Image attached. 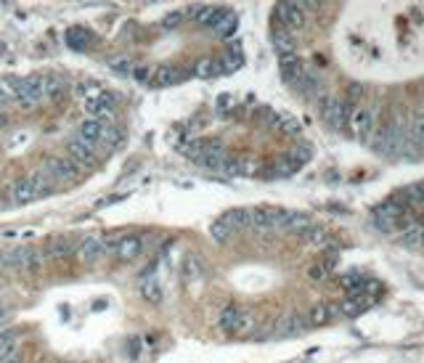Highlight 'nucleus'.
I'll return each instance as SVG.
<instances>
[{
    "instance_id": "nucleus-9",
    "label": "nucleus",
    "mask_w": 424,
    "mask_h": 363,
    "mask_svg": "<svg viewBox=\"0 0 424 363\" xmlns=\"http://www.w3.org/2000/svg\"><path fill=\"white\" fill-rule=\"evenodd\" d=\"M77 255H80V260H82L85 265H98L104 258H109L104 239H96V236L82 239V242H80V247H77Z\"/></svg>"
},
{
    "instance_id": "nucleus-35",
    "label": "nucleus",
    "mask_w": 424,
    "mask_h": 363,
    "mask_svg": "<svg viewBox=\"0 0 424 363\" xmlns=\"http://www.w3.org/2000/svg\"><path fill=\"white\" fill-rule=\"evenodd\" d=\"M210 233H212V239H215V242H228V236H231L233 231H231L223 220H215V223L210 226Z\"/></svg>"
},
{
    "instance_id": "nucleus-15",
    "label": "nucleus",
    "mask_w": 424,
    "mask_h": 363,
    "mask_svg": "<svg viewBox=\"0 0 424 363\" xmlns=\"http://www.w3.org/2000/svg\"><path fill=\"white\" fill-rule=\"evenodd\" d=\"M371 305H374V300L369 294H348L337 308H339V316H361Z\"/></svg>"
},
{
    "instance_id": "nucleus-3",
    "label": "nucleus",
    "mask_w": 424,
    "mask_h": 363,
    "mask_svg": "<svg viewBox=\"0 0 424 363\" xmlns=\"http://www.w3.org/2000/svg\"><path fill=\"white\" fill-rule=\"evenodd\" d=\"M46 93H48L46 77L35 75V77H27V80H19V82H16L14 98L21 106H35L46 98Z\"/></svg>"
},
{
    "instance_id": "nucleus-28",
    "label": "nucleus",
    "mask_w": 424,
    "mask_h": 363,
    "mask_svg": "<svg viewBox=\"0 0 424 363\" xmlns=\"http://www.w3.org/2000/svg\"><path fill=\"white\" fill-rule=\"evenodd\" d=\"M273 48L279 51V56L294 53V37H292L287 30H276L273 32Z\"/></svg>"
},
{
    "instance_id": "nucleus-2",
    "label": "nucleus",
    "mask_w": 424,
    "mask_h": 363,
    "mask_svg": "<svg viewBox=\"0 0 424 363\" xmlns=\"http://www.w3.org/2000/svg\"><path fill=\"white\" fill-rule=\"evenodd\" d=\"M308 159H310V149L300 146V149H294V152L281 154L265 175H268V178H289V175H294V172H297Z\"/></svg>"
},
{
    "instance_id": "nucleus-11",
    "label": "nucleus",
    "mask_w": 424,
    "mask_h": 363,
    "mask_svg": "<svg viewBox=\"0 0 424 363\" xmlns=\"http://www.w3.org/2000/svg\"><path fill=\"white\" fill-rule=\"evenodd\" d=\"M85 114H88V120H112V114H114V98H109V96H96L91 101H85Z\"/></svg>"
},
{
    "instance_id": "nucleus-6",
    "label": "nucleus",
    "mask_w": 424,
    "mask_h": 363,
    "mask_svg": "<svg viewBox=\"0 0 424 363\" xmlns=\"http://www.w3.org/2000/svg\"><path fill=\"white\" fill-rule=\"evenodd\" d=\"M279 67H281V77H284V82L292 85V88H300L305 72H308L303 59H300L297 53H287V56H279Z\"/></svg>"
},
{
    "instance_id": "nucleus-32",
    "label": "nucleus",
    "mask_w": 424,
    "mask_h": 363,
    "mask_svg": "<svg viewBox=\"0 0 424 363\" xmlns=\"http://www.w3.org/2000/svg\"><path fill=\"white\" fill-rule=\"evenodd\" d=\"M75 252V244H69L67 239H56L48 247V258H64V255H72Z\"/></svg>"
},
{
    "instance_id": "nucleus-19",
    "label": "nucleus",
    "mask_w": 424,
    "mask_h": 363,
    "mask_svg": "<svg viewBox=\"0 0 424 363\" xmlns=\"http://www.w3.org/2000/svg\"><path fill=\"white\" fill-rule=\"evenodd\" d=\"M226 14V8H220V6H194L191 8V16L197 19L199 24H204V27H215L218 24V19Z\"/></svg>"
},
{
    "instance_id": "nucleus-44",
    "label": "nucleus",
    "mask_w": 424,
    "mask_h": 363,
    "mask_svg": "<svg viewBox=\"0 0 424 363\" xmlns=\"http://www.w3.org/2000/svg\"><path fill=\"white\" fill-rule=\"evenodd\" d=\"M422 149H424V136H422Z\"/></svg>"
},
{
    "instance_id": "nucleus-25",
    "label": "nucleus",
    "mask_w": 424,
    "mask_h": 363,
    "mask_svg": "<svg viewBox=\"0 0 424 363\" xmlns=\"http://www.w3.org/2000/svg\"><path fill=\"white\" fill-rule=\"evenodd\" d=\"M223 223H226L231 231H236V228H249V210H244V207H236V210H228L223 218H220Z\"/></svg>"
},
{
    "instance_id": "nucleus-12",
    "label": "nucleus",
    "mask_w": 424,
    "mask_h": 363,
    "mask_svg": "<svg viewBox=\"0 0 424 363\" xmlns=\"http://www.w3.org/2000/svg\"><path fill=\"white\" fill-rule=\"evenodd\" d=\"M106 133H109V127H106L104 122L82 120L80 122V130H77V138L85 141V143H91V146H96V143H104Z\"/></svg>"
},
{
    "instance_id": "nucleus-27",
    "label": "nucleus",
    "mask_w": 424,
    "mask_h": 363,
    "mask_svg": "<svg viewBox=\"0 0 424 363\" xmlns=\"http://www.w3.org/2000/svg\"><path fill=\"white\" fill-rule=\"evenodd\" d=\"M141 297L146 300V303H152V305H159L162 303V284L157 281V278H146L143 284H141Z\"/></svg>"
},
{
    "instance_id": "nucleus-1",
    "label": "nucleus",
    "mask_w": 424,
    "mask_h": 363,
    "mask_svg": "<svg viewBox=\"0 0 424 363\" xmlns=\"http://www.w3.org/2000/svg\"><path fill=\"white\" fill-rule=\"evenodd\" d=\"M355 106L348 104V98H337V96H324L321 98V112H324V120L329 127L334 130H342L350 122V114H353Z\"/></svg>"
},
{
    "instance_id": "nucleus-14",
    "label": "nucleus",
    "mask_w": 424,
    "mask_h": 363,
    "mask_svg": "<svg viewBox=\"0 0 424 363\" xmlns=\"http://www.w3.org/2000/svg\"><path fill=\"white\" fill-rule=\"evenodd\" d=\"M143 252V239L141 236H122L117 239V249H114V258L122 263H133Z\"/></svg>"
},
{
    "instance_id": "nucleus-33",
    "label": "nucleus",
    "mask_w": 424,
    "mask_h": 363,
    "mask_svg": "<svg viewBox=\"0 0 424 363\" xmlns=\"http://www.w3.org/2000/svg\"><path fill=\"white\" fill-rule=\"evenodd\" d=\"M16 348V334L14 332H0V361L6 358V355H11Z\"/></svg>"
},
{
    "instance_id": "nucleus-10",
    "label": "nucleus",
    "mask_w": 424,
    "mask_h": 363,
    "mask_svg": "<svg viewBox=\"0 0 424 363\" xmlns=\"http://www.w3.org/2000/svg\"><path fill=\"white\" fill-rule=\"evenodd\" d=\"M67 157H69L72 165H80V167H91L93 162H96L93 146L91 143H85V141H80V138H72V141L67 143Z\"/></svg>"
},
{
    "instance_id": "nucleus-29",
    "label": "nucleus",
    "mask_w": 424,
    "mask_h": 363,
    "mask_svg": "<svg viewBox=\"0 0 424 363\" xmlns=\"http://www.w3.org/2000/svg\"><path fill=\"white\" fill-rule=\"evenodd\" d=\"M183 281H197L202 276V263H199L197 255H186L183 258Z\"/></svg>"
},
{
    "instance_id": "nucleus-20",
    "label": "nucleus",
    "mask_w": 424,
    "mask_h": 363,
    "mask_svg": "<svg viewBox=\"0 0 424 363\" xmlns=\"http://www.w3.org/2000/svg\"><path fill=\"white\" fill-rule=\"evenodd\" d=\"M308 329V316H300V313H292L287 316L281 324H279V329H276V337H292V334H300Z\"/></svg>"
},
{
    "instance_id": "nucleus-31",
    "label": "nucleus",
    "mask_w": 424,
    "mask_h": 363,
    "mask_svg": "<svg viewBox=\"0 0 424 363\" xmlns=\"http://www.w3.org/2000/svg\"><path fill=\"white\" fill-rule=\"evenodd\" d=\"M303 239H305V244H310V247H321V244L329 242V233H326L321 226H316V223H313V226L303 233Z\"/></svg>"
},
{
    "instance_id": "nucleus-41",
    "label": "nucleus",
    "mask_w": 424,
    "mask_h": 363,
    "mask_svg": "<svg viewBox=\"0 0 424 363\" xmlns=\"http://www.w3.org/2000/svg\"><path fill=\"white\" fill-rule=\"evenodd\" d=\"M419 247H424V228H422V242H419Z\"/></svg>"
},
{
    "instance_id": "nucleus-18",
    "label": "nucleus",
    "mask_w": 424,
    "mask_h": 363,
    "mask_svg": "<svg viewBox=\"0 0 424 363\" xmlns=\"http://www.w3.org/2000/svg\"><path fill=\"white\" fill-rule=\"evenodd\" d=\"M242 64H244L242 46H239V43H233V46L226 48V53H223V56H220V61H218V72H220V75H231V72H236Z\"/></svg>"
},
{
    "instance_id": "nucleus-13",
    "label": "nucleus",
    "mask_w": 424,
    "mask_h": 363,
    "mask_svg": "<svg viewBox=\"0 0 424 363\" xmlns=\"http://www.w3.org/2000/svg\"><path fill=\"white\" fill-rule=\"evenodd\" d=\"M48 178H56V181H72L77 175V165L69 162V157H53L46 162Z\"/></svg>"
},
{
    "instance_id": "nucleus-38",
    "label": "nucleus",
    "mask_w": 424,
    "mask_h": 363,
    "mask_svg": "<svg viewBox=\"0 0 424 363\" xmlns=\"http://www.w3.org/2000/svg\"><path fill=\"white\" fill-rule=\"evenodd\" d=\"M348 104H353V101H361V96H364V88L361 85H350L348 88Z\"/></svg>"
},
{
    "instance_id": "nucleus-39",
    "label": "nucleus",
    "mask_w": 424,
    "mask_h": 363,
    "mask_svg": "<svg viewBox=\"0 0 424 363\" xmlns=\"http://www.w3.org/2000/svg\"><path fill=\"white\" fill-rule=\"evenodd\" d=\"M133 75H136V80H152V69H149V67H136V69H133Z\"/></svg>"
},
{
    "instance_id": "nucleus-22",
    "label": "nucleus",
    "mask_w": 424,
    "mask_h": 363,
    "mask_svg": "<svg viewBox=\"0 0 424 363\" xmlns=\"http://www.w3.org/2000/svg\"><path fill=\"white\" fill-rule=\"evenodd\" d=\"M91 43H93L91 30H85V27L67 30V46L72 48V51H85V48H91Z\"/></svg>"
},
{
    "instance_id": "nucleus-5",
    "label": "nucleus",
    "mask_w": 424,
    "mask_h": 363,
    "mask_svg": "<svg viewBox=\"0 0 424 363\" xmlns=\"http://www.w3.org/2000/svg\"><path fill=\"white\" fill-rule=\"evenodd\" d=\"M276 19L281 21V27H284L287 32L303 30L305 6L303 3H279V6H276Z\"/></svg>"
},
{
    "instance_id": "nucleus-30",
    "label": "nucleus",
    "mask_w": 424,
    "mask_h": 363,
    "mask_svg": "<svg viewBox=\"0 0 424 363\" xmlns=\"http://www.w3.org/2000/svg\"><path fill=\"white\" fill-rule=\"evenodd\" d=\"M109 69L117 72V75H133L136 64H133L130 56H112V59H109Z\"/></svg>"
},
{
    "instance_id": "nucleus-43",
    "label": "nucleus",
    "mask_w": 424,
    "mask_h": 363,
    "mask_svg": "<svg viewBox=\"0 0 424 363\" xmlns=\"http://www.w3.org/2000/svg\"><path fill=\"white\" fill-rule=\"evenodd\" d=\"M0 265H3V255H0Z\"/></svg>"
},
{
    "instance_id": "nucleus-24",
    "label": "nucleus",
    "mask_w": 424,
    "mask_h": 363,
    "mask_svg": "<svg viewBox=\"0 0 424 363\" xmlns=\"http://www.w3.org/2000/svg\"><path fill=\"white\" fill-rule=\"evenodd\" d=\"M11 197H14L16 204H24V202H30V199L37 197V194H35V183H32V178H19V181L14 183Z\"/></svg>"
},
{
    "instance_id": "nucleus-8",
    "label": "nucleus",
    "mask_w": 424,
    "mask_h": 363,
    "mask_svg": "<svg viewBox=\"0 0 424 363\" xmlns=\"http://www.w3.org/2000/svg\"><path fill=\"white\" fill-rule=\"evenodd\" d=\"M348 125H350V133L358 138V141H364L371 133V127H374V109H369V106L353 109Z\"/></svg>"
},
{
    "instance_id": "nucleus-21",
    "label": "nucleus",
    "mask_w": 424,
    "mask_h": 363,
    "mask_svg": "<svg viewBox=\"0 0 424 363\" xmlns=\"http://www.w3.org/2000/svg\"><path fill=\"white\" fill-rule=\"evenodd\" d=\"M181 77H183V72L178 67H159V69H154V75L149 82H152L154 88H167V85H175Z\"/></svg>"
},
{
    "instance_id": "nucleus-26",
    "label": "nucleus",
    "mask_w": 424,
    "mask_h": 363,
    "mask_svg": "<svg viewBox=\"0 0 424 363\" xmlns=\"http://www.w3.org/2000/svg\"><path fill=\"white\" fill-rule=\"evenodd\" d=\"M236 27H239V19H236V14L226 11V14L218 19V24L212 27V32H215L218 37H231V35L236 32Z\"/></svg>"
},
{
    "instance_id": "nucleus-17",
    "label": "nucleus",
    "mask_w": 424,
    "mask_h": 363,
    "mask_svg": "<svg viewBox=\"0 0 424 363\" xmlns=\"http://www.w3.org/2000/svg\"><path fill=\"white\" fill-rule=\"evenodd\" d=\"M339 316V308L332 303H316L310 305V313H308V326H324L329 324L332 318Z\"/></svg>"
},
{
    "instance_id": "nucleus-34",
    "label": "nucleus",
    "mask_w": 424,
    "mask_h": 363,
    "mask_svg": "<svg viewBox=\"0 0 424 363\" xmlns=\"http://www.w3.org/2000/svg\"><path fill=\"white\" fill-rule=\"evenodd\" d=\"M194 75H197V77L220 75V72H218V61H215V59H202L197 67H194Z\"/></svg>"
},
{
    "instance_id": "nucleus-23",
    "label": "nucleus",
    "mask_w": 424,
    "mask_h": 363,
    "mask_svg": "<svg viewBox=\"0 0 424 363\" xmlns=\"http://www.w3.org/2000/svg\"><path fill=\"white\" fill-rule=\"evenodd\" d=\"M339 287L345 289L348 294H366V289H369V278L358 276V273H348V276L339 278Z\"/></svg>"
},
{
    "instance_id": "nucleus-4",
    "label": "nucleus",
    "mask_w": 424,
    "mask_h": 363,
    "mask_svg": "<svg viewBox=\"0 0 424 363\" xmlns=\"http://www.w3.org/2000/svg\"><path fill=\"white\" fill-rule=\"evenodd\" d=\"M218 324L228 334H244L255 326V318L249 316V313H244L242 308H236V305H226L220 310V316H218Z\"/></svg>"
},
{
    "instance_id": "nucleus-16",
    "label": "nucleus",
    "mask_w": 424,
    "mask_h": 363,
    "mask_svg": "<svg viewBox=\"0 0 424 363\" xmlns=\"http://www.w3.org/2000/svg\"><path fill=\"white\" fill-rule=\"evenodd\" d=\"M313 226V220L303 215V212H294V210H287L284 212V218H281V231H289V233H297V236H303L308 228Z\"/></svg>"
},
{
    "instance_id": "nucleus-40",
    "label": "nucleus",
    "mask_w": 424,
    "mask_h": 363,
    "mask_svg": "<svg viewBox=\"0 0 424 363\" xmlns=\"http://www.w3.org/2000/svg\"><path fill=\"white\" fill-rule=\"evenodd\" d=\"M178 21H181V14H170L165 19V27H173V24H178Z\"/></svg>"
},
{
    "instance_id": "nucleus-42",
    "label": "nucleus",
    "mask_w": 424,
    "mask_h": 363,
    "mask_svg": "<svg viewBox=\"0 0 424 363\" xmlns=\"http://www.w3.org/2000/svg\"><path fill=\"white\" fill-rule=\"evenodd\" d=\"M0 316H3V305H0Z\"/></svg>"
},
{
    "instance_id": "nucleus-37",
    "label": "nucleus",
    "mask_w": 424,
    "mask_h": 363,
    "mask_svg": "<svg viewBox=\"0 0 424 363\" xmlns=\"http://www.w3.org/2000/svg\"><path fill=\"white\" fill-rule=\"evenodd\" d=\"M329 273L324 271V265L321 263H310V268H308V278L313 281V284H318V281H324Z\"/></svg>"
},
{
    "instance_id": "nucleus-36",
    "label": "nucleus",
    "mask_w": 424,
    "mask_h": 363,
    "mask_svg": "<svg viewBox=\"0 0 424 363\" xmlns=\"http://www.w3.org/2000/svg\"><path fill=\"white\" fill-rule=\"evenodd\" d=\"M75 91L80 93V96H88V101H91L96 96H101V93H98L101 91V85H98V82H80Z\"/></svg>"
},
{
    "instance_id": "nucleus-7",
    "label": "nucleus",
    "mask_w": 424,
    "mask_h": 363,
    "mask_svg": "<svg viewBox=\"0 0 424 363\" xmlns=\"http://www.w3.org/2000/svg\"><path fill=\"white\" fill-rule=\"evenodd\" d=\"M411 207L406 202H400L398 197L393 199H385V202H379L377 207H374V218H382V220H393V223H400V220H406L409 218Z\"/></svg>"
}]
</instances>
